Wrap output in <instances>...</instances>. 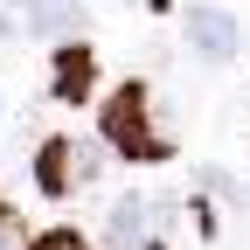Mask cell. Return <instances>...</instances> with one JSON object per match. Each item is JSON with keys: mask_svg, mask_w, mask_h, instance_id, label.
Here are the masks:
<instances>
[{"mask_svg": "<svg viewBox=\"0 0 250 250\" xmlns=\"http://www.w3.org/2000/svg\"><path fill=\"white\" fill-rule=\"evenodd\" d=\"M98 139L111 146V153H125V160H167L174 153V139L153 125V90L132 77V83H118L111 98H104V111H98Z\"/></svg>", "mask_w": 250, "mask_h": 250, "instance_id": "cell-1", "label": "cell"}, {"mask_svg": "<svg viewBox=\"0 0 250 250\" xmlns=\"http://www.w3.org/2000/svg\"><path fill=\"white\" fill-rule=\"evenodd\" d=\"M174 229H181V202H167V195H125L104 215L111 250H174Z\"/></svg>", "mask_w": 250, "mask_h": 250, "instance_id": "cell-2", "label": "cell"}, {"mask_svg": "<svg viewBox=\"0 0 250 250\" xmlns=\"http://www.w3.org/2000/svg\"><path fill=\"white\" fill-rule=\"evenodd\" d=\"M98 167H104V153L90 146V139L56 132V139H42V153H35V188H42L49 202H70V195H83V188L98 181Z\"/></svg>", "mask_w": 250, "mask_h": 250, "instance_id": "cell-3", "label": "cell"}, {"mask_svg": "<svg viewBox=\"0 0 250 250\" xmlns=\"http://www.w3.org/2000/svg\"><path fill=\"white\" fill-rule=\"evenodd\" d=\"M181 35H188V49H195L202 62H229V56L243 49L236 14H223V7H188V14H181Z\"/></svg>", "mask_w": 250, "mask_h": 250, "instance_id": "cell-4", "label": "cell"}, {"mask_svg": "<svg viewBox=\"0 0 250 250\" xmlns=\"http://www.w3.org/2000/svg\"><path fill=\"white\" fill-rule=\"evenodd\" d=\"M14 21L28 28V35H42V42H77L90 28L83 0H14Z\"/></svg>", "mask_w": 250, "mask_h": 250, "instance_id": "cell-5", "label": "cell"}, {"mask_svg": "<svg viewBox=\"0 0 250 250\" xmlns=\"http://www.w3.org/2000/svg\"><path fill=\"white\" fill-rule=\"evenodd\" d=\"M195 188H202L195 208H202V229H208V236H223V229H250V223H243V188H236L229 174H215V167H208Z\"/></svg>", "mask_w": 250, "mask_h": 250, "instance_id": "cell-6", "label": "cell"}, {"mask_svg": "<svg viewBox=\"0 0 250 250\" xmlns=\"http://www.w3.org/2000/svg\"><path fill=\"white\" fill-rule=\"evenodd\" d=\"M90 83H98V56H90V42H56V70H49V90L62 104H83L90 98Z\"/></svg>", "mask_w": 250, "mask_h": 250, "instance_id": "cell-7", "label": "cell"}, {"mask_svg": "<svg viewBox=\"0 0 250 250\" xmlns=\"http://www.w3.org/2000/svg\"><path fill=\"white\" fill-rule=\"evenodd\" d=\"M0 250H28V229H21V215L0 202Z\"/></svg>", "mask_w": 250, "mask_h": 250, "instance_id": "cell-8", "label": "cell"}, {"mask_svg": "<svg viewBox=\"0 0 250 250\" xmlns=\"http://www.w3.org/2000/svg\"><path fill=\"white\" fill-rule=\"evenodd\" d=\"M28 250H90L77 229H49V236H35V243H28Z\"/></svg>", "mask_w": 250, "mask_h": 250, "instance_id": "cell-9", "label": "cell"}, {"mask_svg": "<svg viewBox=\"0 0 250 250\" xmlns=\"http://www.w3.org/2000/svg\"><path fill=\"white\" fill-rule=\"evenodd\" d=\"M7 28H14V21H0V62H7V42H14V35H7Z\"/></svg>", "mask_w": 250, "mask_h": 250, "instance_id": "cell-10", "label": "cell"}]
</instances>
